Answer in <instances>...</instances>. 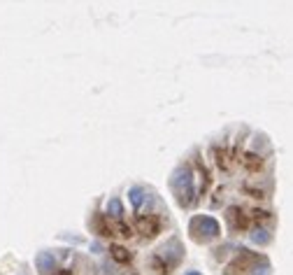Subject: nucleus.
<instances>
[{
    "mask_svg": "<svg viewBox=\"0 0 293 275\" xmlns=\"http://www.w3.org/2000/svg\"><path fill=\"white\" fill-rule=\"evenodd\" d=\"M158 257L163 259V261L170 266V268H174L177 263L182 261V257H184V247H182V243H180V238H170L165 245H163L161 250L156 252Z\"/></svg>",
    "mask_w": 293,
    "mask_h": 275,
    "instance_id": "6",
    "label": "nucleus"
},
{
    "mask_svg": "<svg viewBox=\"0 0 293 275\" xmlns=\"http://www.w3.org/2000/svg\"><path fill=\"white\" fill-rule=\"evenodd\" d=\"M105 212H107V217H114V219L121 222V217H124V203L119 198H109L107 205H105Z\"/></svg>",
    "mask_w": 293,
    "mask_h": 275,
    "instance_id": "12",
    "label": "nucleus"
},
{
    "mask_svg": "<svg viewBox=\"0 0 293 275\" xmlns=\"http://www.w3.org/2000/svg\"><path fill=\"white\" fill-rule=\"evenodd\" d=\"M109 254H112L114 261H119V263H128L133 259V252H128L126 247H121V245H112V247H109Z\"/></svg>",
    "mask_w": 293,
    "mask_h": 275,
    "instance_id": "14",
    "label": "nucleus"
},
{
    "mask_svg": "<svg viewBox=\"0 0 293 275\" xmlns=\"http://www.w3.org/2000/svg\"><path fill=\"white\" fill-rule=\"evenodd\" d=\"M135 227H138V233H142L144 238H154V236L161 233L163 219H161V214L147 212V214H140L138 222H135Z\"/></svg>",
    "mask_w": 293,
    "mask_h": 275,
    "instance_id": "5",
    "label": "nucleus"
},
{
    "mask_svg": "<svg viewBox=\"0 0 293 275\" xmlns=\"http://www.w3.org/2000/svg\"><path fill=\"white\" fill-rule=\"evenodd\" d=\"M209 156H212V161H214L216 171L219 173H230V168H233V154H230V149H228L223 142H214V145L209 147Z\"/></svg>",
    "mask_w": 293,
    "mask_h": 275,
    "instance_id": "4",
    "label": "nucleus"
},
{
    "mask_svg": "<svg viewBox=\"0 0 293 275\" xmlns=\"http://www.w3.org/2000/svg\"><path fill=\"white\" fill-rule=\"evenodd\" d=\"M170 189L174 194V201L180 208H193L198 203V189H196V178H193L191 166H177L170 178Z\"/></svg>",
    "mask_w": 293,
    "mask_h": 275,
    "instance_id": "1",
    "label": "nucleus"
},
{
    "mask_svg": "<svg viewBox=\"0 0 293 275\" xmlns=\"http://www.w3.org/2000/svg\"><path fill=\"white\" fill-rule=\"evenodd\" d=\"M216 196H221V201H223V191H216ZM212 205H214V208H216V205H219V198H216V201L212 203Z\"/></svg>",
    "mask_w": 293,
    "mask_h": 275,
    "instance_id": "20",
    "label": "nucleus"
},
{
    "mask_svg": "<svg viewBox=\"0 0 293 275\" xmlns=\"http://www.w3.org/2000/svg\"><path fill=\"white\" fill-rule=\"evenodd\" d=\"M193 163H196V171H198V175H200V189H198V194L205 196V194H207V189L212 187V173H209V168L205 166V161H203L200 154H196Z\"/></svg>",
    "mask_w": 293,
    "mask_h": 275,
    "instance_id": "8",
    "label": "nucleus"
},
{
    "mask_svg": "<svg viewBox=\"0 0 293 275\" xmlns=\"http://www.w3.org/2000/svg\"><path fill=\"white\" fill-rule=\"evenodd\" d=\"M54 275H72V273H70V270H56Z\"/></svg>",
    "mask_w": 293,
    "mask_h": 275,
    "instance_id": "21",
    "label": "nucleus"
},
{
    "mask_svg": "<svg viewBox=\"0 0 293 275\" xmlns=\"http://www.w3.org/2000/svg\"><path fill=\"white\" fill-rule=\"evenodd\" d=\"M149 270L154 275H167V273H172V268H170V266H167V263L163 261L158 254H151V257H149Z\"/></svg>",
    "mask_w": 293,
    "mask_h": 275,
    "instance_id": "11",
    "label": "nucleus"
},
{
    "mask_svg": "<svg viewBox=\"0 0 293 275\" xmlns=\"http://www.w3.org/2000/svg\"><path fill=\"white\" fill-rule=\"evenodd\" d=\"M189 233L196 243H207V240H214L221 236V227L214 217L209 214H196L191 222H189Z\"/></svg>",
    "mask_w": 293,
    "mask_h": 275,
    "instance_id": "2",
    "label": "nucleus"
},
{
    "mask_svg": "<svg viewBox=\"0 0 293 275\" xmlns=\"http://www.w3.org/2000/svg\"><path fill=\"white\" fill-rule=\"evenodd\" d=\"M114 231H119V236H124V238H133V227H131V224L119 222V224L114 227Z\"/></svg>",
    "mask_w": 293,
    "mask_h": 275,
    "instance_id": "19",
    "label": "nucleus"
},
{
    "mask_svg": "<svg viewBox=\"0 0 293 275\" xmlns=\"http://www.w3.org/2000/svg\"><path fill=\"white\" fill-rule=\"evenodd\" d=\"M249 238H251V243H256V245H268L270 243V233H268V229L256 227L254 231L249 233Z\"/></svg>",
    "mask_w": 293,
    "mask_h": 275,
    "instance_id": "17",
    "label": "nucleus"
},
{
    "mask_svg": "<svg viewBox=\"0 0 293 275\" xmlns=\"http://www.w3.org/2000/svg\"><path fill=\"white\" fill-rule=\"evenodd\" d=\"M96 231L100 233V236H105V238H109V236H114V227L112 224H109L107 222V217H105V214H98L96 217Z\"/></svg>",
    "mask_w": 293,
    "mask_h": 275,
    "instance_id": "15",
    "label": "nucleus"
},
{
    "mask_svg": "<svg viewBox=\"0 0 293 275\" xmlns=\"http://www.w3.org/2000/svg\"><path fill=\"white\" fill-rule=\"evenodd\" d=\"M240 163H242V168H245L247 173H251V175H254V173L263 171L265 159L258 152H245V154H242V159H240Z\"/></svg>",
    "mask_w": 293,
    "mask_h": 275,
    "instance_id": "9",
    "label": "nucleus"
},
{
    "mask_svg": "<svg viewBox=\"0 0 293 275\" xmlns=\"http://www.w3.org/2000/svg\"><path fill=\"white\" fill-rule=\"evenodd\" d=\"M242 191H245L247 196H251V198H258V201L268 196L263 187H258V184H254V182H245V184H242Z\"/></svg>",
    "mask_w": 293,
    "mask_h": 275,
    "instance_id": "16",
    "label": "nucleus"
},
{
    "mask_svg": "<svg viewBox=\"0 0 293 275\" xmlns=\"http://www.w3.org/2000/svg\"><path fill=\"white\" fill-rule=\"evenodd\" d=\"M249 222H251L249 214L240 208V205H230V208L226 210V227H228V231H233V233L247 231Z\"/></svg>",
    "mask_w": 293,
    "mask_h": 275,
    "instance_id": "7",
    "label": "nucleus"
},
{
    "mask_svg": "<svg viewBox=\"0 0 293 275\" xmlns=\"http://www.w3.org/2000/svg\"><path fill=\"white\" fill-rule=\"evenodd\" d=\"M249 219H254V222H258V224H261V222H268L270 219V212H268V210L254 208V210H251V214H249Z\"/></svg>",
    "mask_w": 293,
    "mask_h": 275,
    "instance_id": "18",
    "label": "nucleus"
},
{
    "mask_svg": "<svg viewBox=\"0 0 293 275\" xmlns=\"http://www.w3.org/2000/svg\"><path fill=\"white\" fill-rule=\"evenodd\" d=\"M35 266L42 275H49L56 268V257L51 254V252H40V254L35 257Z\"/></svg>",
    "mask_w": 293,
    "mask_h": 275,
    "instance_id": "10",
    "label": "nucleus"
},
{
    "mask_svg": "<svg viewBox=\"0 0 293 275\" xmlns=\"http://www.w3.org/2000/svg\"><path fill=\"white\" fill-rule=\"evenodd\" d=\"M265 261H268V259L256 254V252H249V250H245V247H240L238 257L228 263L223 273L226 275H247V270H256L258 263H265Z\"/></svg>",
    "mask_w": 293,
    "mask_h": 275,
    "instance_id": "3",
    "label": "nucleus"
},
{
    "mask_svg": "<svg viewBox=\"0 0 293 275\" xmlns=\"http://www.w3.org/2000/svg\"><path fill=\"white\" fill-rule=\"evenodd\" d=\"M186 275H200V273H196V270H191V273H186Z\"/></svg>",
    "mask_w": 293,
    "mask_h": 275,
    "instance_id": "22",
    "label": "nucleus"
},
{
    "mask_svg": "<svg viewBox=\"0 0 293 275\" xmlns=\"http://www.w3.org/2000/svg\"><path fill=\"white\" fill-rule=\"evenodd\" d=\"M128 198H131L133 208L140 210L142 208V203H144V198H147V191H144L142 187H131V189H128Z\"/></svg>",
    "mask_w": 293,
    "mask_h": 275,
    "instance_id": "13",
    "label": "nucleus"
}]
</instances>
